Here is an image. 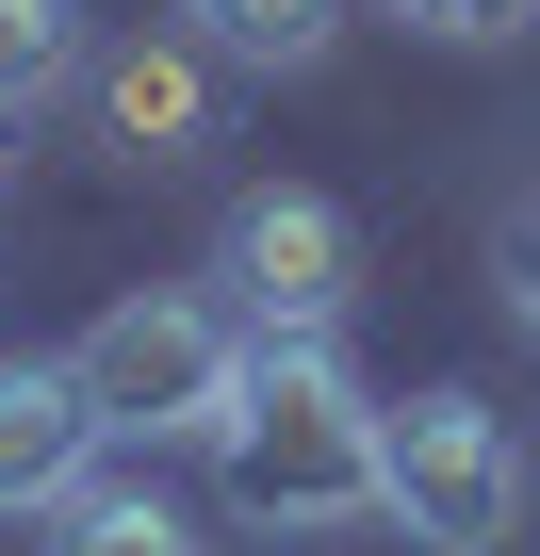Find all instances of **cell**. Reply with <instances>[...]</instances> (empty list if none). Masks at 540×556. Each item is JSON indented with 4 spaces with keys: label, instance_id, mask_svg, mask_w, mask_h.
<instances>
[{
    "label": "cell",
    "instance_id": "obj_1",
    "mask_svg": "<svg viewBox=\"0 0 540 556\" xmlns=\"http://www.w3.org/2000/svg\"><path fill=\"white\" fill-rule=\"evenodd\" d=\"M213 491H229V523H279V540L393 523L377 393H361L328 344H246V377H229V409H213Z\"/></svg>",
    "mask_w": 540,
    "mask_h": 556
},
{
    "label": "cell",
    "instance_id": "obj_2",
    "mask_svg": "<svg viewBox=\"0 0 540 556\" xmlns=\"http://www.w3.org/2000/svg\"><path fill=\"white\" fill-rule=\"evenodd\" d=\"M66 377H83L99 442H213V409L246 377V328L213 295H131V312H99L66 344Z\"/></svg>",
    "mask_w": 540,
    "mask_h": 556
},
{
    "label": "cell",
    "instance_id": "obj_3",
    "mask_svg": "<svg viewBox=\"0 0 540 556\" xmlns=\"http://www.w3.org/2000/svg\"><path fill=\"white\" fill-rule=\"evenodd\" d=\"M377 475H393V523H410L426 556H491V540L524 523V442H507L491 393H410V409H377Z\"/></svg>",
    "mask_w": 540,
    "mask_h": 556
},
{
    "label": "cell",
    "instance_id": "obj_4",
    "mask_svg": "<svg viewBox=\"0 0 540 556\" xmlns=\"http://www.w3.org/2000/svg\"><path fill=\"white\" fill-rule=\"evenodd\" d=\"M213 278H229V328H262V344H328L344 295H361V229H344V197H312V180L229 197Z\"/></svg>",
    "mask_w": 540,
    "mask_h": 556
},
{
    "label": "cell",
    "instance_id": "obj_5",
    "mask_svg": "<svg viewBox=\"0 0 540 556\" xmlns=\"http://www.w3.org/2000/svg\"><path fill=\"white\" fill-rule=\"evenodd\" d=\"M99 458V409L66 361H0V507H66Z\"/></svg>",
    "mask_w": 540,
    "mask_h": 556
},
{
    "label": "cell",
    "instance_id": "obj_6",
    "mask_svg": "<svg viewBox=\"0 0 540 556\" xmlns=\"http://www.w3.org/2000/svg\"><path fill=\"white\" fill-rule=\"evenodd\" d=\"M99 115H115V148L180 164V148L213 131V66H197V50H115V66H99Z\"/></svg>",
    "mask_w": 540,
    "mask_h": 556
},
{
    "label": "cell",
    "instance_id": "obj_7",
    "mask_svg": "<svg viewBox=\"0 0 540 556\" xmlns=\"http://www.w3.org/2000/svg\"><path fill=\"white\" fill-rule=\"evenodd\" d=\"M180 17H197V50H213V66H312L344 0H180Z\"/></svg>",
    "mask_w": 540,
    "mask_h": 556
},
{
    "label": "cell",
    "instance_id": "obj_8",
    "mask_svg": "<svg viewBox=\"0 0 540 556\" xmlns=\"http://www.w3.org/2000/svg\"><path fill=\"white\" fill-rule=\"evenodd\" d=\"M50 556H197V523L164 491H66L50 507Z\"/></svg>",
    "mask_w": 540,
    "mask_h": 556
},
{
    "label": "cell",
    "instance_id": "obj_9",
    "mask_svg": "<svg viewBox=\"0 0 540 556\" xmlns=\"http://www.w3.org/2000/svg\"><path fill=\"white\" fill-rule=\"evenodd\" d=\"M83 66V17H66V0H0V115H17L34 83H66Z\"/></svg>",
    "mask_w": 540,
    "mask_h": 556
},
{
    "label": "cell",
    "instance_id": "obj_10",
    "mask_svg": "<svg viewBox=\"0 0 540 556\" xmlns=\"http://www.w3.org/2000/svg\"><path fill=\"white\" fill-rule=\"evenodd\" d=\"M393 17H410V34H442V50H507L540 0H393Z\"/></svg>",
    "mask_w": 540,
    "mask_h": 556
},
{
    "label": "cell",
    "instance_id": "obj_11",
    "mask_svg": "<svg viewBox=\"0 0 540 556\" xmlns=\"http://www.w3.org/2000/svg\"><path fill=\"white\" fill-rule=\"evenodd\" d=\"M507 312H524V328H540V197H524V213H507Z\"/></svg>",
    "mask_w": 540,
    "mask_h": 556
}]
</instances>
